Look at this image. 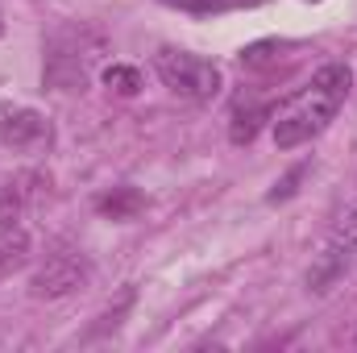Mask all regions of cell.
I'll return each instance as SVG.
<instances>
[{
    "label": "cell",
    "mask_w": 357,
    "mask_h": 353,
    "mask_svg": "<svg viewBox=\"0 0 357 353\" xmlns=\"http://www.w3.org/2000/svg\"><path fill=\"white\" fill-rule=\"evenodd\" d=\"M349 88H354V71H349L345 63H324V67L307 80V88H299L278 112H274V125H270L274 146H278V150H295V146L320 137V133L337 121V112L345 108Z\"/></svg>",
    "instance_id": "obj_1"
},
{
    "label": "cell",
    "mask_w": 357,
    "mask_h": 353,
    "mask_svg": "<svg viewBox=\"0 0 357 353\" xmlns=\"http://www.w3.org/2000/svg\"><path fill=\"white\" fill-rule=\"evenodd\" d=\"M104 50H108L104 38L91 25H84V21L50 33L46 63H42V84L54 88V91H67V96L84 91L91 80V71H96V63L104 59Z\"/></svg>",
    "instance_id": "obj_2"
},
{
    "label": "cell",
    "mask_w": 357,
    "mask_h": 353,
    "mask_svg": "<svg viewBox=\"0 0 357 353\" xmlns=\"http://www.w3.org/2000/svg\"><path fill=\"white\" fill-rule=\"evenodd\" d=\"M154 75L162 80V88L171 96L191 100V104H208L225 88V75H220L216 63H208L191 50H178V46H162L154 54Z\"/></svg>",
    "instance_id": "obj_3"
},
{
    "label": "cell",
    "mask_w": 357,
    "mask_h": 353,
    "mask_svg": "<svg viewBox=\"0 0 357 353\" xmlns=\"http://www.w3.org/2000/svg\"><path fill=\"white\" fill-rule=\"evenodd\" d=\"M354 266H357V208H349L333 225V233L324 237L320 254L307 266V291L312 295H328Z\"/></svg>",
    "instance_id": "obj_4"
},
{
    "label": "cell",
    "mask_w": 357,
    "mask_h": 353,
    "mask_svg": "<svg viewBox=\"0 0 357 353\" xmlns=\"http://www.w3.org/2000/svg\"><path fill=\"white\" fill-rule=\"evenodd\" d=\"M88 278H91V262L79 250H54V254H46V262L33 270L29 295H33V299H67V295H75Z\"/></svg>",
    "instance_id": "obj_5"
},
{
    "label": "cell",
    "mask_w": 357,
    "mask_h": 353,
    "mask_svg": "<svg viewBox=\"0 0 357 353\" xmlns=\"http://www.w3.org/2000/svg\"><path fill=\"white\" fill-rule=\"evenodd\" d=\"M50 142H54V129L38 108L0 104V146L21 150V154H42L50 150Z\"/></svg>",
    "instance_id": "obj_6"
},
{
    "label": "cell",
    "mask_w": 357,
    "mask_h": 353,
    "mask_svg": "<svg viewBox=\"0 0 357 353\" xmlns=\"http://www.w3.org/2000/svg\"><path fill=\"white\" fill-rule=\"evenodd\" d=\"M29 258H33V237L21 225H4L0 229V278H8L21 266H29Z\"/></svg>",
    "instance_id": "obj_7"
},
{
    "label": "cell",
    "mask_w": 357,
    "mask_h": 353,
    "mask_svg": "<svg viewBox=\"0 0 357 353\" xmlns=\"http://www.w3.org/2000/svg\"><path fill=\"white\" fill-rule=\"evenodd\" d=\"M262 121H266V108H262V104H241V108L233 112V125H229V142H233V146H250V142L258 137Z\"/></svg>",
    "instance_id": "obj_8"
},
{
    "label": "cell",
    "mask_w": 357,
    "mask_h": 353,
    "mask_svg": "<svg viewBox=\"0 0 357 353\" xmlns=\"http://www.w3.org/2000/svg\"><path fill=\"white\" fill-rule=\"evenodd\" d=\"M96 208H100L104 216H112V220H129L133 212H142V195H137L133 187H121V191H112V195L96 200Z\"/></svg>",
    "instance_id": "obj_9"
},
{
    "label": "cell",
    "mask_w": 357,
    "mask_h": 353,
    "mask_svg": "<svg viewBox=\"0 0 357 353\" xmlns=\"http://www.w3.org/2000/svg\"><path fill=\"white\" fill-rule=\"evenodd\" d=\"M21 216H25V191H21V183L4 179L0 183V229L4 225H17Z\"/></svg>",
    "instance_id": "obj_10"
},
{
    "label": "cell",
    "mask_w": 357,
    "mask_h": 353,
    "mask_svg": "<svg viewBox=\"0 0 357 353\" xmlns=\"http://www.w3.org/2000/svg\"><path fill=\"white\" fill-rule=\"evenodd\" d=\"M104 84L112 91H121V96H133V91L142 88V75H137V67H125V63H112L108 71H104Z\"/></svg>",
    "instance_id": "obj_11"
},
{
    "label": "cell",
    "mask_w": 357,
    "mask_h": 353,
    "mask_svg": "<svg viewBox=\"0 0 357 353\" xmlns=\"http://www.w3.org/2000/svg\"><path fill=\"white\" fill-rule=\"evenodd\" d=\"M0 38H4V17H0Z\"/></svg>",
    "instance_id": "obj_12"
},
{
    "label": "cell",
    "mask_w": 357,
    "mask_h": 353,
    "mask_svg": "<svg viewBox=\"0 0 357 353\" xmlns=\"http://www.w3.org/2000/svg\"><path fill=\"white\" fill-rule=\"evenodd\" d=\"M354 345H357V333H354Z\"/></svg>",
    "instance_id": "obj_13"
}]
</instances>
